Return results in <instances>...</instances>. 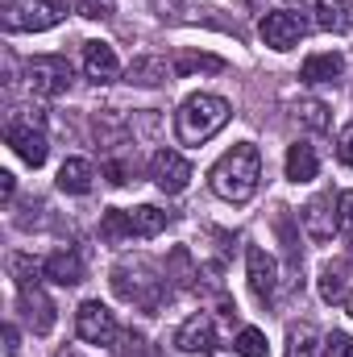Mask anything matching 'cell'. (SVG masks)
I'll use <instances>...</instances> for the list:
<instances>
[{
	"label": "cell",
	"mask_w": 353,
	"mask_h": 357,
	"mask_svg": "<svg viewBox=\"0 0 353 357\" xmlns=\"http://www.w3.org/2000/svg\"><path fill=\"white\" fill-rule=\"evenodd\" d=\"M208 183H212V191L225 204H250L258 195V187H262V154H258V146L254 142H237L229 154L216 158Z\"/></svg>",
	"instance_id": "1"
},
{
	"label": "cell",
	"mask_w": 353,
	"mask_h": 357,
	"mask_svg": "<svg viewBox=\"0 0 353 357\" xmlns=\"http://www.w3.org/2000/svg\"><path fill=\"white\" fill-rule=\"evenodd\" d=\"M13 270V282H17V303H21V316L29 320V328L38 337H46L54 328V303L50 295L42 291V278H46V262H33L29 254H13L8 258Z\"/></svg>",
	"instance_id": "2"
},
{
	"label": "cell",
	"mask_w": 353,
	"mask_h": 357,
	"mask_svg": "<svg viewBox=\"0 0 353 357\" xmlns=\"http://www.w3.org/2000/svg\"><path fill=\"white\" fill-rule=\"evenodd\" d=\"M229 116H233V108H229L225 96H208V91H200V96H187V100L179 104L175 133H179L183 146H204L208 137H216V133L229 125Z\"/></svg>",
	"instance_id": "3"
},
{
	"label": "cell",
	"mask_w": 353,
	"mask_h": 357,
	"mask_svg": "<svg viewBox=\"0 0 353 357\" xmlns=\"http://www.w3.org/2000/svg\"><path fill=\"white\" fill-rule=\"evenodd\" d=\"M112 291H117V299H125L142 312H158L167 299V278H158V270L146 258H133V262L112 266Z\"/></svg>",
	"instance_id": "4"
},
{
	"label": "cell",
	"mask_w": 353,
	"mask_h": 357,
	"mask_svg": "<svg viewBox=\"0 0 353 357\" xmlns=\"http://www.w3.org/2000/svg\"><path fill=\"white\" fill-rule=\"evenodd\" d=\"M4 29L13 33H38L67 17V0H0Z\"/></svg>",
	"instance_id": "5"
},
{
	"label": "cell",
	"mask_w": 353,
	"mask_h": 357,
	"mask_svg": "<svg viewBox=\"0 0 353 357\" xmlns=\"http://www.w3.org/2000/svg\"><path fill=\"white\" fill-rule=\"evenodd\" d=\"M71 79H75V71L63 54H38V59L25 63V84L42 100H54V96L71 91Z\"/></svg>",
	"instance_id": "6"
},
{
	"label": "cell",
	"mask_w": 353,
	"mask_h": 357,
	"mask_svg": "<svg viewBox=\"0 0 353 357\" xmlns=\"http://www.w3.org/2000/svg\"><path fill=\"white\" fill-rule=\"evenodd\" d=\"M337 212H341V195H333V191H324V195L308 199V204H303V212H299V220H303V233H308L316 245L333 241V233H341V225H337Z\"/></svg>",
	"instance_id": "7"
},
{
	"label": "cell",
	"mask_w": 353,
	"mask_h": 357,
	"mask_svg": "<svg viewBox=\"0 0 353 357\" xmlns=\"http://www.w3.org/2000/svg\"><path fill=\"white\" fill-rule=\"evenodd\" d=\"M258 33H262V42L270 50H295L303 42V33H308V21L299 13H291V8H274V13L262 17Z\"/></svg>",
	"instance_id": "8"
},
{
	"label": "cell",
	"mask_w": 353,
	"mask_h": 357,
	"mask_svg": "<svg viewBox=\"0 0 353 357\" xmlns=\"http://www.w3.org/2000/svg\"><path fill=\"white\" fill-rule=\"evenodd\" d=\"M75 333L88 341V345H112L121 333H117V316L100 303V299H88V303H80V312H75Z\"/></svg>",
	"instance_id": "9"
},
{
	"label": "cell",
	"mask_w": 353,
	"mask_h": 357,
	"mask_svg": "<svg viewBox=\"0 0 353 357\" xmlns=\"http://www.w3.org/2000/svg\"><path fill=\"white\" fill-rule=\"evenodd\" d=\"M4 142H8V146H13V154H17L21 162H29V167H42V162H46V154H50V142H46L42 125H33V121H8Z\"/></svg>",
	"instance_id": "10"
},
{
	"label": "cell",
	"mask_w": 353,
	"mask_h": 357,
	"mask_svg": "<svg viewBox=\"0 0 353 357\" xmlns=\"http://www.w3.org/2000/svg\"><path fill=\"white\" fill-rule=\"evenodd\" d=\"M150 178H154L158 191L179 195V191H187V183H191V162H187L179 150H158V154L150 158Z\"/></svg>",
	"instance_id": "11"
},
{
	"label": "cell",
	"mask_w": 353,
	"mask_h": 357,
	"mask_svg": "<svg viewBox=\"0 0 353 357\" xmlns=\"http://www.w3.org/2000/svg\"><path fill=\"white\" fill-rule=\"evenodd\" d=\"M246 278H250V291L258 295V303H274V295H278V266H274V258L266 254L262 245L246 250Z\"/></svg>",
	"instance_id": "12"
},
{
	"label": "cell",
	"mask_w": 353,
	"mask_h": 357,
	"mask_svg": "<svg viewBox=\"0 0 353 357\" xmlns=\"http://www.w3.org/2000/svg\"><path fill=\"white\" fill-rule=\"evenodd\" d=\"M212 345H216V324H212L208 312H195V316H187L179 324V333H175L179 354H208Z\"/></svg>",
	"instance_id": "13"
},
{
	"label": "cell",
	"mask_w": 353,
	"mask_h": 357,
	"mask_svg": "<svg viewBox=\"0 0 353 357\" xmlns=\"http://www.w3.org/2000/svg\"><path fill=\"white\" fill-rule=\"evenodd\" d=\"M84 75L91 84H112L121 75V59L108 42H84Z\"/></svg>",
	"instance_id": "14"
},
{
	"label": "cell",
	"mask_w": 353,
	"mask_h": 357,
	"mask_svg": "<svg viewBox=\"0 0 353 357\" xmlns=\"http://www.w3.org/2000/svg\"><path fill=\"white\" fill-rule=\"evenodd\" d=\"M171 75H175V67H171L167 59H158V54H142V59H133L129 71H125V79H129L133 88H158V84H171Z\"/></svg>",
	"instance_id": "15"
},
{
	"label": "cell",
	"mask_w": 353,
	"mask_h": 357,
	"mask_svg": "<svg viewBox=\"0 0 353 357\" xmlns=\"http://www.w3.org/2000/svg\"><path fill=\"white\" fill-rule=\"evenodd\" d=\"M46 278L54 282V287H80L84 282V258H80V250H54L50 258H46Z\"/></svg>",
	"instance_id": "16"
},
{
	"label": "cell",
	"mask_w": 353,
	"mask_h": 357,
	"mask_svg": "<svg viewBox=\"0 0 353 357\" xmlns=\"http://www.w3.org/2000/svg\"><path fill=\"white\" fill-rule=\"evenodd\" d=\"M341 71H345V59L329 50V54H308L303 67H299V79L303 84H337Z\"/></svg>",
	"instance_id": "17"
},
{
	"label": "cell",
	"mask_w": 353,
	"mask_h": 357,
	"mask_svg": "<svg viewBox=\"0 0 353 357\" xmlns=\"http://www.w3.org/2000/svg\"><path fill=\"white\" fill-rule=\"evenodd\" d=\"M316 25L324 33H350L353 29V0H316Z\"/></svg>",
	"instance_id": "18"
},
{
	"label": "cell",
	"mask_w": 353,
	"mask_h": 357,
	"mask_svg": "<svg viewBox=\"0 0 353 357\" xmlns=\"http://www.w3.org/2000/svg\"><path fill=\"white\" fill-rule=\"evenodd\" d=\"M91 183H96V171L88 158H67L59 167V191H67V195H88Z\"/></svg>",
	"instance_id": "19"
},
{
	"label": "cell",
	"mask_w": 353,
	"mask_h": 357,
	"mask_svg": "<svg viewBox=\"0 0 353 357\" xmlns=\"http://www.w3.org/2000/svg\"><path fill=\"white\" fill-rule=\"evenodd\" d=\"M316 171H320L316 150H312L308 142H295V146L287 150V178H291V183H312Z\"/></svg>",
	"instance_id": "20"
},
{
	"label": "cell",
	"mask_w": 353,
	"mask_h": 357,
	"mask_svg": "<svg viewBox=\"0 0 353 357\" xmlns=\"http://www.w3.org/2000/svg\"><path fill=\"white\" fill-rule=\"evenodd\" d=\"M345 291H350V266L345 262H329L320 270V299L324 303H341V299H350Z\"/></svg>",
	"instance_id": "21"
},
{
	"label": "cell",
	"mask_w": 353,
	"mask_h": 357,
	"mask_svg": "<svg viewBox=\"0 0 353 357\" xmlns=\"http://www.w3.org/2000/svg\"><path fill=\"white\" fill-rule=\"evenodd\" d=\"M129 220H133V237H158L171 225V212H163L154 204H142V208L129 212Z\"/></svg>",
	"instance_id": "22"
},
{
	"label": "cell",
	"mask_w": 353,
	"mask_h": 357,
	"mask_svg": "<svg viewBox=\"0 0 353 357\" xmlns=\"http://www.w3.org/2000/svg\"><path fill=\"white\" fill-rule=\"evenodd\" d=\"M129 237H133V220H129V212H125V208H108V212L100 216V241L121 245V241H129Z\"/></svg>",
	"instance_id": "23"
},
{
	"label": "cell",
	"mask_w": 353,
	"mask_h": 357,
	"mask_svg": "<svg viewBox=\"0 0 353 357\" xmlns=\"http://www.w3.org/2000/svg\"><path fill=\"white\" fill-rule=\"evenodd\" d=\"M171 67H175V75H200V71L216 75V71H225V59H216V54H195V50H183Z\"/></svg>",
	"instance_id": "24"
},
{
	"label": "cell",
	"mask_w": 353,
	"mask_h": 357,
	"mask_svg": "<svg viewBox=\"0 0 353 357\" xmlns=\"http://www.w3.org/2000/svg\"><path fill=\"white\" fill-rule=\"evenodd\" d=\"M295 121H299L303 129H312V133H324V129L333 125L324 100H299V104H295Z\"/></svg>",
	"instance_id": "25"
},
{
	"label": "cell",
	"mask_w": 353,
	"mask_h": 357,
	"mask_svg": "<svg viewBox=\"0 0 353 357\" xmlns=\"http://www.w3.org/2000/svg\"><path fill=\"white\" fill-rule=\"evenodd\" d=\"M287 357H320V337H316V328H308V324L291 328V333H287Z\"/></svg>",
	"instance_id": "26"
},
{
	"label": "cell",
	"mask_w": 353,
	"mask_h": 357,
	"mask_svg": "<svg viewBox=\"0 0 353 357\" xmlns=\"http://www.w3.org/2000/svg\"><path fill=\"white\" fill-rule=\"evenodd\" d=\"M237 354L241 357H270L266 333H258V328H241V333H237Z\"/></svg>",
	"instance_id": "27"
},
{
	"label": "cell",
	"mask_w": 353,
	"mask_h": 357,
	"mask_svg": "<svg viewBox=\"0 0 353 357\" xmlns=\"http://www.w3.org/2000/svg\"><path fill=\"white\" fill-rule=\"evenodd\" d=\"M75 13L88 21H108L117 13V0H75Z\"/></svg>",
	"instance_id": "28"
},
{
	"label": "cell",
	"mask_w": 353,
	"mask_h": 357,
	"mask_svg": "<svg viewBox=\"0 0 353 357\" xmlns=\"http://www.w3.org/2000/svg\"><path fill=\"white\" fill-rule=\"evenodd\" d=\"M112 349H117V357H146V337L129 328V333H121V337H117V345H112Z\"/></svg>",
	"instance_id": "29"
},
{
	"label": "cell",
	"mask_w": 353,
	"mask_h": 357,
	"mask_svg": "<svg viewBox=\"0 0 353 357\" xmlns=\"http://www.w3.org/2000/svg\"><path fill=\"white\" fill-rule=\"evenodd\" d=\"M324 357H353V337L350 333H333L324 341Z\"/></svg>",
	"instance_id": "30"
},
{
	"label": "cell",
	"mask_w": 353,
	"mask_h": 357,
	"mask_svg": "<svg viewBox=\"0 0 353 357\" xmlns=\"http://www.w3.org/2000/svg\"><path fill=\"white\" fill-rule=\"evenodd\" d=\"M337 225H341V237L353 241V191H341V212H337Z\"/></svg>",
	"instance_id": "31"
},
{
	"label": "cell",
	"mask_w": 353,
	"mask_h": 357,
	"mask_svg": "<svg viewBox=\"0 0 353 357\" xmlns=\"http://www.w3.org/2000/svg\"><path fill=\"white\" fill-rule=\"evenodd\" d=\"M337 158H341L345 167H353V125H345V133L337 137Z\"/></svg>",
	"instance_id": "32"
},
{
	"label": "cell",
	"mask_w": 353,
	"mask_h": 357,
	"mask_svg": "<svg viewBox=\"0 0 353 357\" xmlns=\"http://www.w3.org/2000/svg\"><path fill=\"white\" fill-rule=\"evenodd\" d=\"M17 341H21V337H17V328H13V324H4V349H0V357H17V349H21Z\"/></svg>",
	"instance_id": "33"
},
{
	"label": "cell",
	"mask_w": 353,
	"mask_h": 357,
	"mask_svg": "<svg viewBox=\"0 0 353 357\" xmlns=\"http://www.w3.org/2000/svg\"><path fill=\"white\" fill-rule=\"evenodd\" d=\"M13 191H17V175H13V171H0V195L13 199Z\"/></svg>",
	"instance_id": "34"
},
{
	"label": "cell",
	"mask_w": 353,
	"mask_h": 357,
	"mask_svg": "<svg viewBox=\"0 0 353 357\" xmlns=\"http://www.w3.org/2000/svg\"><path fill=\"white\" fill-rule=\"evenodd\" d=\"M54 357H84V354H80V349H59Z\"/></svg>",
	"instance_id": "35"
},
{
	"label": "cell",
	"mask_w": 353,
	"mask_h": 357,
	"mask_svg": "<svg viewBox=\"0 0 353 357\" xmlns=\"http://www.w3.org/2000/svg\"><path fill=\"white\" fill-rule=\"evenodd\" d=\"M345 303H350V316H353V291H350V299H345Z\"/></svg>",
	"instance_id": "36"
}]
</instances>
